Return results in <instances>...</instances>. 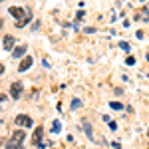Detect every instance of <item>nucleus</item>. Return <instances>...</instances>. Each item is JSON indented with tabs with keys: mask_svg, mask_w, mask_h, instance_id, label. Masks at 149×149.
I'll return each instance as SVG.
<instances>
[{
	"mask_svg": "<svg viewBox=\"0 0 149 149\" xmlns=\"http://www.w3.org/2000/svg\"><path fill=\"white\" fill-rule=\"evenodd\" d=\"M84 131H86V133H88V137L93 141V133H92V125H90V123H84Z\"/></svg>",
	"mask_w": 149,
	"mask_h": 149,
	"instance_id": "nucleus-8",
	"label": "nucleus"
},
{
	"mask_svg": "<svg viewBox=\"0 0 149 149\" xmlns=\"http://www.w3.org/2000/svg\"><path fill=\"white\" fill-rule=\"evenodd\" d=\"M24 54H26V46H18L14 52H12V56H14V58H22Z\"/></svg>",
	"mask_w": 149,
	"mask_h": 149,
	"instance_id": "nucleus-7",
	"label": "nucleus"
},
{
	"mask_svg": "<svg viewBox=\"0 0 149 149\" xmlns=\"http://www.w3.org/2000/svg\"><path fill=\"white\" fill-rule=\"evenodd\" d=\"M16 123H18V125L32 127V123H34V121H32V117H28V115H18V117H16Z\"/></svg>",
	"mask_w": 149,
	"mask_h": 149,
	"instance_id": "nucleus-2",
	"label": "nucleus"
},
{
	"mask_svg": "<svg viewBox=\"0 0 149 149\" xmlns=\"http://www.w3.org/2000/svg\"><path fill=\"white\" fill-rule=\"evenodd\" d=\"M119 48H121V50H125V52H129V50H131L127 42H119Z\"/></svg>",
	"mask_w": 149,
	"mask_h": 149,
	"instance_id": "nucleus-14",
	"label": "nucleus"
},
{
	"mask_svg": "<svg viewBox=\"0 0 149 149\" xmlns=\"http://www.w3.org/2000/svg\"><path fill=\"white\" fill-rule=\"evenodd\" d=\"M22 81H14L12 84V88H10V95L12 97H20V92H22Z\"/></svg>",
	"mask_w": 149,
	"mask_h": 149,
	"instance_id": "nucleus-1",
	"label": "nucleus"
},
{
	"mask_svg": "<svg viewBox=\"0 0 149 149\" xmlns=\"http://www.w3.org/2000/svg\"><path fill=\"white\" fill-rule=\"evenodd\" d=\"M8 14H12V16H14V18H18V20H20L22 16H26L24 8H18V6H10V8H8Z\"/></svg>",
	"mask_w": 149,
	"mask_h": 149,
	"instance_id": "nucleus-3",
	"label": "nucleus"
},
{
	"mask_svg": "<svg viewBox=\"0 0 149 149\" xmlns=\"http://www.w3.org/2000/svg\"><path fill=\"white\" fill-rule=\"evenodd\" d=\"M109 107H111V109H117V111H121V109H123V105H121L119 102H111V103H109Z\"/></svg>",
	"mask_w": 149,
	"mask_h": 149,
	"instance_id": "nucleus-11",
	"label": "nucleus"
},
{
	"mask_svg": "<svg viewBox=\"0 0 149 149\" xmlns=\"http://www.w3.org/2000/svg\"><path fill=\"white\" fill-rule=\"evenodd\" d=\"M78 107H81V100H72V109H78Z\"/></svg>",
	"mask_w": 149,
	"mask_h": 149,
	"instance_id": "nucleus-12",
	"label": "nucleus"
},
{
	"mask_svg": "<svg viewBox=\"0 0 149 149\" xmlns=\"http://www.w3.org/2000/svg\"><path fill=\"white\" fill-rule=\"evenodd\" d=\"M125 64H127V66H133V64H135V58H133V56H127L125 58Z\"/></svg>",
	"mask_w": 149,
	"mask_h": 149,
	"instance_id": "nucleus-13",
	"label": "nucleus"
},
{
	"mask_svg": "<svg viewBox=\"0 0 149 149\" xmlns=\"http://www.w3.org/2000/svg\"><path fill=\"white\" fill-rule=\"evenodd\" d=\"M109 129H113V131H115V129H117V123H115V121H109Z\"/></svg>",
	"mask_w": 149,
	"mask_h": 149,
	"instance_id": "nucleus-15",
	"label": "nucleus"
},
{
	"mask_svg": "<svg viewBox=\"0 0 149 149\" xmlns=\"http://www.w3.org/2000/svg\"><path fill=\"white\" fill-rule=\"evenodd\" d=\"M62 131V125H60V121H54L52 123V133H60Z\"/></svg>",
	"mask_w": 149,
	"mask_h": 149,
	"instance_id": "nucleus-10",
	"label": "nucleus"
},
{
	"mask_svg": "<svg viewBox=\"0 0 149 149\" xmlns=\"http://www.w3.org/2000/svg\"><path fill=\"white\" fill-rule=\"evenodd\" d=\"M2 44H4V50H12V46H14V38H12V36H4Z\"/></svg>",
	"mask_w": 149,
	"mask_h": 149,
	"instance_id": "nucleus-5",
	"label": "nucleus"
},
{
	"mask_svg": "<svg viewBox=\"0 0 149 149\" xmlns=\"http://www.w3.org/2000/svg\"><path fill=\"white\" fill-rule=\"evenodd\" d=\"M6 149H24V145H22V143L12 141V143H8V145H6Z\"/></svg>",
	"mask_w": 149,
	"mask_h": 149,
	"instance_id": "nucleus-9",
	"label": "nucleus"
},
{
	"mask_svg": "<svg viewBox=\"0 0 149 149\" xmlns=\"http://www.w3.org/2000/svg\"><path fill=\"white\" fill-rule=\"evenodd\" d=\"M24 137H26V133H24L22 129H18V131L12 133V141H24Z\"/></svg>",
	"mask_w": 149,
	"mask_h": 149,
	"instance_id": "nucleus-6",
	"label": "nucleus"
},
{
	"mask_svg": "<svg viewBox=\"0 0 149 149\" xmlns=\"http://www.w3.org/2000/svg\"><path fill=\"white\" fill-rule=\"evenodd\" d=\"M147 62H149V54H147Z\"/></svg>",
	"mask_w": 149,
	"mask_h": 149,
	"instance_id": "nucleus-16",
	"label": "nucleus"
},
{
	"mask_svg": "<svg viewBox=\"0 0 149 149\" xmlns=\"http://www.w3.org/2000/svg\"><path fill=\"white\" fill-rule=\"evenodd\" d=\"M30 66H32V58H30V56H26V58L22 60V64L18 66V70H20V72H26V70L30 68Z\"/></svg>",
	"mask_w": 149,
	"mask_h": 149,
	"instance_id": "nucleus-4",
	"label": "nucleus"
}]
</instances>
